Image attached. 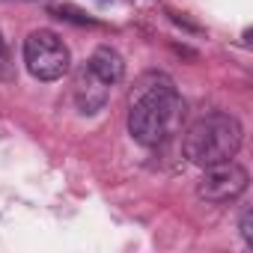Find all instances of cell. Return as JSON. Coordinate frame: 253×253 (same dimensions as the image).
Segmentation results:
<instances>
[{
  "mask_svg": "<svg viewBox=\"0 0 253 253\" xmlns=\"http://www.w3.org/2000/svg\"><path fill=\"white\" fill-rule=\"evenodd\" d=\"M24 66L36 81H60L72 69V54L54 30H33L24 39Z\"/></svg>",
  "mask_w": 253,
  "mask_h": 253,
  "instance_id": "cell-3",
  "label": "cell"
},
{
  "mask_svg": "<svg viewBox=\"0 0 253 253\" xmlns=\"http://www.w3.org/2000/svg\"><path fill=\"white\" fill-rule=\"evenodd\" d=\"M54 15L57 18H63V21H75V24H95L89 15H84L81 9H75V6H57L54 9Z\"/></svg>",
  "mask_w": 253,
  "mask_h": 253,
  "instance_id": "cell-7",
  "label": "cell"
},
{
  "mask_svg": "<svg viewBox=\"0 0 253 253\" xmlns=\"http://www.w3.org/2000/svg\"><path fill=\"white\" fill-rule=\"evenodd\" d=\"M238 229H241V238H244L247 244H253V214H250V209L241 211V223H238Z\"/></svg>",
  "mask_w": 253,
  "mask_h": 253,
  "instance_id": "cell-8",
  "label": "cell"
},
{
  "mask_svg": "<svg viewBox=\"0 0 253 253\" xmlns=\"http://www.w3.org/2000/svg\"><path fill=\"white\" fill-rule=\"evenodd\" d=\"M86 66L104 81V84H119L122 81V75H125V60H122V54L116 51V48H110V45H101V48H95L92 51V57L86 60Z\"/></svg>",
  "mask_w": 253,
  "mask_h": 253,
  "instance_id": "cell-6",
  "label": "cell"
},
{
  "mask_svg": "<svg viewBox=\"0 0 253 253\" xmlns=\"http://www.w3.org/2000/svg\"><path fill=\"white\" fill-rule=\"evenodd\" d=\"M182 119V95L164 72H146L134 81L128 95V134L152 149L167 143Z\"/></svg>",
  "mask_w": 253,
  "mask_h": 253,
  "instance_id": "cell-1",
  "label": "cell"
},
{
  "mask_svg": "<svg viewBox=\"0 0 253 253\" xmlns=\"http://www.w3.org/2000/svg\"><path fill=\"white\" fill-rule=\"evenodd\" d=\"M107 95H110V84H104L86 63L78 69V78H75V104L84 116H95L104 104H107Z\"/></svg>",
  "mask_w": 253,
  "mask_h": 253,
  "instance_id": "cell-5",
  "label": "cell"
},
{
  "mask_svg": "<svg viewBox=\"0 0 253 253\" xmlns=\"http://www.w3.org/2000/svg\"><path fill=\"white\" fill-rule=\"evenodd\" d=\"M241 122L232 113H206L185 131V158L197 167L232 161L241 149Z\"/></svg>",
  "mask_w": 253,
  "mask_h": 253,
  "instance_id": "cell-2",
  "label": "cell"
},
{
  "mask_svg": "<svg viewBox=\"0 0 253 253\" xmlns=\"http://www.w3.org/2000/svg\"><path fill=\"white\" fill-rule=\"evenodd\" d=\"M0 54H3V36H0Z\"/></svg>",
  "mask_w": 253,
  "mask_h": 253,
  "instance_id": "cell-9",
  "label": "cell"
},
{
  "mask_svg": "<svg viewBox=\"0 0 253 253\" xmlns=\"http://www.w3.org/2000/svg\"><path fill=\"white\" fill-rule=\"evenodd\" d=\"M203 170L206 173L197 182V197L206 200V203H214V206L238 200L247 191V185H250L247 170L241 164H235V161H223V164L203 167Z\"/></svg>",
  "mask_w": 253,
  "mask_h": 253,
  "instance_id": "cell-4",
  "label": "cell"
}]
</instances>
